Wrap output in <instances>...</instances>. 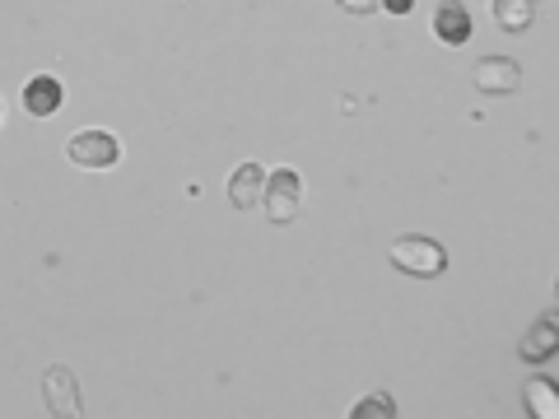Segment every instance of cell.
Instances as JSON below:
<instances>
[{"mask_svg": "<svg viewBox=\"0 0 559 419\" xmlns=\"http://www.w3.org/2000/svg\"><path fill=\"white\" fill-rule=\"evenodd\" d=\"M392 266L415 275V279H439L448 271V248L439 238H425V234H401L392 242Z\"/></svg>", "mask_w": 559, "mask_h": 419, "instance_id": "1", "label": "cell"}, {"mask_svg": "<svg viewBox=\"0 0 559 419\" xmlns=\"http://www.w3.org/2000/svg\"><path fill=\"white\" fill-rule=\"evenodd\" d=\"M304 205V178L299 168H275L266 172V191H261V210H266L271 224H294Z\"/></svg>", "mask_w": 559, "mask_h": 419, "instance_id": "2", "label": "cell"}, {"mask_svg": "<svg viewBox=\"0 0 559 419\" xmlns=\"http://www.w3.org/2000/svg\"><path fill=\"white\" fill-rule=\"evenodd\" d=\"M66 159L75 168H90V172L117 168L121 164V140L112 131H80V135L66 140Z\"/></svg>", "mask_w": 559, "mask_h": 419, "instance_id": "3", "label": "cell"}, {"mask_svg": "<svg viewBox=\"0 0 559 419\" xmlns=\"http://www.w3.org/2000/svg\"><path fill=\"white\" fill-rule=\"evenodd\" d=\"M43 400H47V415H57V419H80L84 415L75 373H70L66 363H51V369L43 373Z\"/></svg>", "mask_w": 559, "mask_h": 419, "instance_id": "4", "label": "cell"}, {"mask_svg": "<svg viewBox=\"0 0 559 419\" xmlns=\"http://www.w3.org/2000/svg\"><path fill=\"white\" fill-rule=\"evenodd\" d=\"M476 89L489 98H509L522 89V65L513 57H480L476 61Z\"/></svg>", "mask_w": 559, "mask_h": 419, "instance_id": "5", "label": "cell"}, {"mask_svg": "<svg viewBox=\"0 0 559 419\" xmlns=\"http://www.w3.org/2000/svg\"><path fill=\"white\" fill-rule=\"evenodd\" d=\"M433 38L443 47H466L471 43V10L462 0H439V10H433Z\"/></svg>", "mask_w": 559, "mask_h": 419, "instance_id": "6", "label": "cell"}, {"mask_svg": "<svg viewBox=\"0 0 559 419\" xmlns=\"http://www.w3.org/2000/svg\"><path fill=\"white\" fill-rule=\"evenodd\" d=\"M61 98H66V89L57 75H33L24 84V112H33V117H57Z\"/></svg>", "mask_w": 559, "mask_h": 419, "instance_id": "7", "label": "cell"}, {"mask_svg": "<svg viewBox=\"0 0 559 419\" xmlns=\"http://www.w3.org/2000/svg\"><path fill=\"white\" fill-rule=\"evenodd\" d=\"M261 191H266V172H261V164H238L234 178H229V205L234 210H257Z\"/></svg>", "mask_w": 559, "mask_h": 419, "instance_id": "8", "label": "cell"}, {"mask_svg": "<svg viewBox=\"0 0 559 419\" xmlns=\"http://www.w3.org/2000/svg\"><path fill=\"white\" fill-rule=\"evenodd\" d=\"M555 349H559V322L546 312V318H536L532 331L522 336V359H527V363H550Z\"/></svg>", "mask_w": 559, "mask_h": 419, "instance_id": "9", "label": "cell"}, {"mask_svg": "<svg viewBox=\"0 0 559 419\" xmlns=\"http://www.w3.org/2000/svg\"><path fill=\"white\" fill-rule=\"evenodd\" d=\"M522 406H527V415H536V419H555L559 415V387L550 378H532L527 387H522Z\"/></svg>", "mask_w": 559, "mask_h": 419, "instance_id": "10", "label": "cell"}, {"mask_svg": "<svg viewBox=\"0 0 559 419\" xmlns=\"http://www.w3.org/2000/svg\"><path fill=\"white\" fill-rule=\"evenodd\" d=\"M495 5V24L503 33H527L536 24V0H489Z\"/></svg>", "mask_w": 559, "mask_h": 419, "instance_id": "11", "label": "cell"}, {"mask_svg": "<svg viewBox=\"0 0 559 419\" xmlns=\"http://www.w3.org/2000/svg\"><path fill=\"white\" fill-rule=\"evenodd\" d=\"M349 419H396V400L388 392H369L349 406Z\"/></svg>", "mask_w": 559, "mask_h": 419, "instance_id": "12", "label": "cell"}, {"mask_svg": "<svg viewBox=\"0 0 559 419\" xmlns=\"http://www.w3.org/2000/svg\"><path fill=\"white\" fill-rule=\"evenodd\" d=\"M341 10H349V14H373L378 10V0H336Z\"/></svg>", "mask_w": 559, "mask_h": 419, "instance_id": "13", "label": "cell"}, {"mask_svg": "<svg viewBox=\"0 0 559 419\" xmlns=\"http://www.w3.org/2000/svg\"><path fill=\"white\" fill-rule=\"evenodd\" d=\"M378 10H388V14H411L415 0H378Z\"/></svg>", "mask_w": 559, "mask_h": 419, "instance_id": "14", "label": "cell"}, {"mask_svg": "<svg viewBox=\"0 0 559 419\" xmlns=\"http://www.w3.org/2000/svg\"><path fill=\"white\" fill-rule=\"evenodd\" d=\"M0 117H5V103H0Z\"/></svg>", "mask_w": 559, "mask_h": 419, "instance_id": "15", "label": "cell"}]
</instances>
